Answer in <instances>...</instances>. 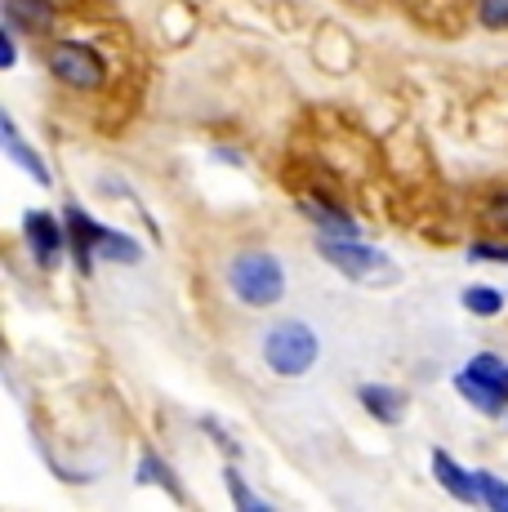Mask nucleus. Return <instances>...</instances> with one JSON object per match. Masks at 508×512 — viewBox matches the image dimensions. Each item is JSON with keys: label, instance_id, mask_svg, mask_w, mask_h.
<instances>
[{"label": "nucleus", "instance_id": "a211bd4d", "mask_svg": "<svg viewBox=\"0 0 508 512\" xmlns=\"http://www.w3.org/2000/svg\"><path fill=\"white\" fill-rule=\"evenodd\" d=\"M477 486H482V504L495 512H508V481L495 477L491 468H477Z\"/></svg>", "mask_w": 508, "mask_h": 512}, {"label": "nucleus", "instance_id": "6e6552de", "mask_svg": "<svg viewBox=\"0 0 508 512\" xmlns=\"http://www.w3.org/2000/svg\"><path fill=\"white\" fill-rule=\"evenodd\" d=\"M428 468H433V481L455 499V504H482V486H477V468L455 464L446 450H433L428 455Z\"/></svg>", "mask_w": 508, "mask_h": 512}, {"label": "nucleus", "instance_id": "f3484780", "mask_svg": "<svg viewBox=\"0 0 508 512\" xmlns=\"http://www.w3.org/2000/svg\"><path fill=\"white\" fill-rule=\"evenodd\" d=\"M223 486H228V495H232V504H237V512H268L272 504L263 495H254V486L246 477H241V468L228 459V468H223Z\"/></svg>", "mask_w": 508, "mask_h": 512}, {"label": "nucleus", "instance_id": "4468645a", "mask_svg": "<svg viewBox=\"0 0 508 512\" xmlns=\"http://www.w3.org/2000/svg\"><path fill=\"white\" fill-rule=\"evenodd\" d=\"M459 303H464L468 317H500V312L508 308V294L500 290V285H464V294H459Z\"/></svg>", "mask_w": 508, "mask_h": 512}, {"label": "nucleus", "instance_id": "423d86ee", "mask_svg": "<svg viewBox=\"0 0 508 512\" xmlns=\"http://www.w3.org/2000/svg\"><path fill=\"white\" fill-rule=\"evenodd\" d=\"M63 223H67V250H72V259H76V272H81V277H90L94 263H99V236H103V223H99V219H90V214H85L76 201H67Z\"/></svg>", "mask_w": 508, "mask_h": 512}, {"label": "nucleus", "instance_id": "f8f14e48", "mask_svg": "<svg viewBox=\"0 0 508 512\" xmlns=\"http://www.w3.org/2000/svg\"><path fill=\"white\" fill-rule=\"evenodd\" d=\"M451 388L477 410V415H486V419H504L508 415V397H504V392L491 388V383H482V379H473L468 370H455L451 374Z\"/></svg>", "mask_w": 508, "mask_h": 512}, {"label": "nucleus", "instance_id": "0eeeda50", "mask_svg": "<svg viewBox=\"0 0 508 512\" xmlns=\"http://www.w3.org/2000/svg\"><path fill=\"white\" fill-rule=\"evenodd\" d=\"M0 23L5 27H14L18 36H50L54 32V23H58V5L54 0H5L0 5Z\"/></svg>", "mask_w": 508, "mask_h": 512}, {"label": "nucleus", "instance_id": "4be33fe9", "mask_svg": "<svg viewBox=\"0 0 508 512\" xmlns=\"http://www.w3.org/2000/svg\"><path fill=\"white\" fill-rule=\"evenodd\" d=\"M486 219H491L495 228L508 232V187H504V192H495L491 201H486Z\"/></svg>", "mask_w": 508, "mask_h": 512}, {"label": "nucleus", "instance_id": "2eb2a0df", "mask_svg": "<svg viewBox=\"0 0 508 512\" xmlns=\"http://www.w3.org/2000/svg\"><path fill=\"white\" fill-rule=\"evenodd\" d=\"M139 486H156V490H165L170 499L183 504V490H179V481H174V468L165 464L156 450H143L139 455Z\"/></svg>", "mask_w": 508, "mask_h": 512}, {"label": "nucleus", "instance_id": "aec40b11", "mask_svg": "<svg viewBox=\"0 0 508 512\" xmlns=\"http://www.w3.org/2000/svg\"><path fill=\"white\" fill-rule=\"evenodd\" d=\"M197 428L205 432V437H214V446H219V450H223V455H228V459H232V464H241V446H237V441H232V437H228V432H223V423H219V419L201 415V419H197Z\"/></svg>", "mask_w": 508, "mask_h": 512}, {"label": "nucleus", "instance_id": "1a4fd4ad", "mask_svg": "<svg viewBox=\"0 0 508 512\" xmlns=\"http://www.w3.org/2000/svg\"><path fill=\"white\" fill-rule=\"evenodd\" d=\"M299 214L312 223L317 236H339V241H357L361 236V223L353 219V214H348L344 205L321 201V196H304V201H299Z\"/></svg>", "mask_w": 508, "mask_h": 512}, {"label": "nucleus", "instance_id": "6ab92c4d", "mask_svg": "<svg viewBox=\"0 0 508 512\" xmlns=\"http://www.w3.org/2000/svg\"><path fill=\"white\" fill-rule=\"evenodd\" d=\"M473 14L477 27H486V32H508V0H477Z\"/></svg>", "mask_w": 508, "mask_h": 512}, {"label": "nucleus", "instance_id": "b1692460", "mask_svg": "<svg viewBox=\"0 0 508 512\" xmlns=\"http://www.w3.org/2000/svg\"><path fill=\"white\" fill-rule=\"evenodd\" d=\"M214 156H219L223 165H237V170L246 165V161H241V152H232V147H214Z\"/></svg>", "mask_w": 508, "mask_h": 512}, {"label": "nucleus", "instance_id": "9d476101", "mask_svg": "<svg viewBox=\"0 0 508 512\" xmlns=\"http://www.w3.org/2000/svg\"><path fill=\"white\" fill-rule=\"evenodd\" d=\"M0 143H5V156L18 165V170L32 174L41 187H54V174H50V165H45V156L36 152V147L27 143L23 134H18V125H14V116H9V112L0 116Z\"/></svg>", "mask_w": 508, "mask_h": 512}, {"label": "nucleus", "instance_id": "7ed1b4c3", "mask_svg": "<svg viewBox=\"0 0 508 512\" xmlns=\"http://www.w3.org/2000/svg\"><path fill=\"white\" fill-rule=\"evenodd\" d=\"M312 245H317V254L339 272V277H348V281H357V285H397V281H402V268H397V263L388 259L384 250L366 245L361 236H357V241L317 236Z\"/></svg>", "mask_w": 508, "mask_h": 512}, {"label": "nucleus", "instance_id": "9b49d317", "mask_svg": "<svg viewBox=\"0 0 508 512\" xmlns=\"http://www.w3.org/2000/svg\"><path fill=\"white\" fill-rule=\"evenodd\" d=\"M357 406L375 423H384V428H397V423L406 419V392L393 388V383H361Z\"/></svg>", "mask_w": 508, "mask_h": 512}, {"label": "nucleus", "instance_id": "ddd939ff", "mask_svg": "<svg viewBox=\"0 0 508 512\" xmlns=\"http://www.w3.org/2000/svg\"><path fill=\"white\" fill-rule=\"evenodd\" d=\"M143 259V245L134 236H125L121 228H107L103 223V236H99V263H116V268H134Z\"/></svg>", "mask_w": 508, "mask_h": 512}, {"label": "nucleus", "instance_id": "f03ea898", "mask_svg": "<svg viewBox=\"0 0 508 512\" xmlns=\"http://www.w3.org/2000/svg\"><path fill=\"white\" fill-rule=\"evenodd\" d=\"M259 352H263V366L277 374V379H304L321 357V334L304 317H286L263 330Z\"/></svg>", "mask_w": 508, "mask_h": 512}, {"label": "nucleus", "instance_id": "f257e3e1", "mask_svg": "<svg viewBox=\"0 0 508 512\" xmlns=\"http://www.w3.org/2000/svg\"><path fill=\"white\" fill-rule=\"evenodd\" d=\"M223 281H228L232 299L241 303V308H277L281 299H286V263L277 259L272 250H237L228 259V268H223Z\"/></svg>", "mask_w": 508, "mask_h": 512}, {"label": "nucleus", "instance_id": "39448f33", "mask_svg": "<svg viewBox=\"0 0 508 512\" xmlns=\"http://www.w3.org/2000/svg\"><path fill=\"white\" fill-rule=\"evenodd\" d=\"M23 236H27V250L32 259L41 263L45 272L63 263V250H67V223L54 219L50 210H27L23 214Z\"/></svg>", "mask_w": 508, "mask_h": 512}, {"label": "nucleus", "instance_id": "5701e85b", "mask_svg": "<svg viewBox=\"0 0 508 512\" xmlns=\"http://www.w3.org/2000/svg\"><path fill=\"white\" fill-rule=\"evenodd\" d=\"M14 63H18V32L14 27H5V32H0V67L9 72Z\"/></svg>", "mask_w": 508, "mask_h": 512}, {"label": "nucleus", "instance_id": "412c9836", "mask_svg": "<svg viewBox=\"0 0 508 512\" xmlns=\"http://www.w3.org/2000/svg\"><path fill=\"white\" fill-rule=\"evenodd\" d=\"M468 263H508V241H468Z\"/></svg>", "mask_w": 508, "mask_h": 512}, {"label": "nucleus", "instance_id": "20e7f679", "mask_svg": "<svg viewBox=\"0 0 508 512\" xmlns=\"http://www.w3.org/2000/svg\"><path fill=\"white\" fill-rule=\"evenodd\" d=\"M45 72L54 76L63 90L76 94H94L107 85V63L94 45L85 41H54L45 45Z\"/></svg>", "mask_w": 508, "mask_h": 512}, {"label": "nucleus", "instance_id": "dca6fc26", "mask_svg": "<svg viewBox=\"0 0 508 512\" xmlns=\"http://www.w3.org/2000/svg\"><path fill=\"white\" fill-rule=\"evenodd\" d=\"M464 370L473 374V379L500 388L504 397H508V357H500V352H473V357L464 361Z\"/></svg>", "mask_w": 508, "mask_h": 512}]
</instances>
